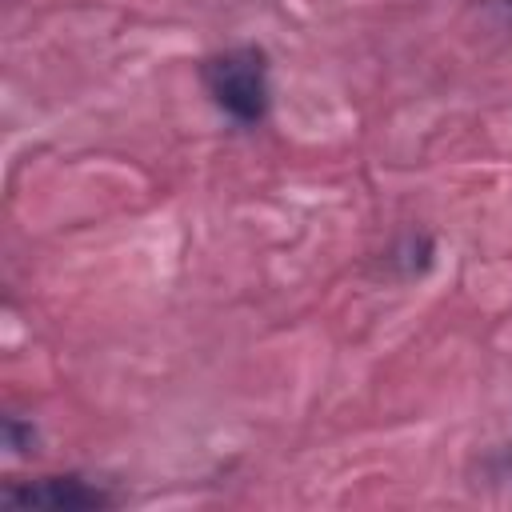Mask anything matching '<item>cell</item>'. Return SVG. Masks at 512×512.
<instances>
[{
	"mask_svg": "<svg viewBox=\"0 0 512 512\" xmlns=\"http://www.w3.org/2000/svg\"><path fill=\"white\" fill-rule=\"evenodd\" d=\"M4 444H8L16 456H24V452L36 444V424H28V420H20V416H4Z\"/></svg>",
	"mask_w": 512,
	"mask_h": 512,
	"instance_id": "4",
	"label": "cell"
},
{
	"mask_svg": "<svg viewBox=\"0 0 512 512\" xmlns=\"http://www.w3.org/2000/svg\"><path fill=\"white\" fill-rule=\"evenodd\" d=\"M392 260L404 268V276H416V272H424L432 264V240L424 232H412V236L400 240V248L392 252Z\"/></svg>",
	"mask_w": 512,
	"mask_h": 512,
	"instance_id": "3",
	"label": "cell"
},
{
	"mask_svg": "<svg viewBox=\"0 0 512 512\" xmlns=\"http://www.w3.org/2000/svg\"><path fill=\"white\" fill-rule=\"evenodd\" d=\"M496 464H500V472H512V444H508V448L496 456Z\"/></svg>",
	"mask_w": 512,
	"mask_h": 512,
	"instance_id": "5",
	"label": "cell"
},
{
	"mask_svg": "<svg viewBox=\"0 0 512 512\" xmlns=\"http://www.w3.org/2000/svg\"><path fill=\"white\" fill-rule=\"evenodd\" d=\"M116 496L84 476H40V480H20L0 492V508L8 512H96L112 508Z\"/></svg>",
	"mask_w": 512,
	"mask_h": 512,
	"instance_id": "2",
	"label": "cell"
},
{
	"mask_svg": "<svg viewBox=\"0 0 512 512\" xmlns=\"http://www.w3.org/2000/svg\"><path fill=\"white\" fill-rule=\"evenodd\" d=\"M200 84L212 96V104L244 128H256L268 116L272 84H268V52L260 44H236L200 60Z\"/></svg>",
	"mask_w": 512,
	"mask_h": 512,
	"instance_id": "1",
	"label": "cell"
}]
</instances>
